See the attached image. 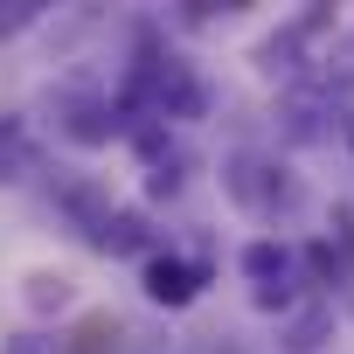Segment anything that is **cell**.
<instances>
[{"mask_svg": "<svg viewBox=\"0 0 354 354\" xmlns=\"http://www.w3.org/2000/svg\"><path fill=\"white\" fill-rule=\"evenodd\" d=\"M243 278H250V306H264V313H285L292 299H299V257L285 250V243H271V236H257V243H243Z\"/></svg>", "mask_w": 354, "mask_h": 354, "instance_id": "obj_1", "label": "cell"}, {"mask_svg": "<svg viewBox=\"0 0 354 354\" xmlns=\"http://www.w3.org/2000/svg\"><path fill=\"white\" fill-rule=\"evenodd\" d=\"M202 285H209V264H202V257H174V250H153V257L139 264V292H146L153 306H167V313L195 306V299H202Z\"/></svg>", "mask_w": 354, "mask_h": 354, "instance_id": "obj_2", "label": "cell"}, {"mask_svg": "<svg viewBox=\"0 0 354 354\" xmlns=\"http://www.w3.org/2000/svg\"><path fill=\"white\" fill-rule=\"evenodd\" d=\"M223 181H230V195H236L243 209H257V216H278V209H292V181H285V167H271L264 153H236Z\"/></svg>", "mask_w": 354, "mask_h": 354, "instance_id": "obj_3", "label": "cell"}, {"mask_svg": "<svg viewBox=\"0 0 354 354\" xmlns=\"http://www.w3.org/2000/svg\"><path fill=\"white\" fill-rule=\"evenodd\" d=\"M56 111H63V132L77 146H104L118 132V97H104V91H63Z\"/></svg>", "mask_w": 354, "mask_h": 354, "instance_id": "obj_4", "label": "cell"}, {"mask_svg": "<svg viewBox=\"0 0 354 354\" xmlns=\"http://www.w3.org/2000/svg\"><path fill=\"white\" fill-rule=\"evenodd\" d=\"M139 160H146V188L153 195H174L188 181V146L174 139L167 125H139Z\"/></svg>", "mask_w": 354, "mask_h": 354, "instance_id": "obj_5", "label": "cell"}, {"mask_svg": "<svg viewBox=\"0 0 354 354\" xmlns=\"http://www.w3.org/2000/svg\"><path fill=\"white\" fill-rule=\"evenodd\" d=\"M97 250H111V257L146 250V223H139L132 209H111V216H104V230H97ZM146 257H153V250H146Z\"/></svg>", "mask_w": 354, "mask_h": 354, "instance_id": "obj_6", "label": "cell"}, {"mask_svg": "<svg viewBox=\"0 0 354 354\" xmlns=\"http://www.w3.org/2000/svg\"><path fill=\"white\" fill-rule=\"evenodd\" d=\"M326 333H333V306H306V313L285 326V347H292V354H319Z\"/></svg>", "mask_w": 354, "mask_h": 354, "instance_id": "obj_7", "label": "cell"}, {"mask_svg": "<svg viewBox=\"0 0 354 354\" xmlns=\"http://www.w3.org/2000/svg\"><path fill=\"white\" fill-rule=\"evenodd\" d=\"M35 160V139H28V125L21 118H0V181H15V174Z\"/></svg>", "mask_w": 354, "mask_h": 354, "instance_id": "obj_8", "label": "cell"}, {"mask_svg": "<svg viewBox=\"0 0 354 354\" xmlns=\"http://www.w3.org/2000/svg\"><path fill=\"white\" fill-rule=\"evenodd\" d=\"M28 306H35V313H49V306L63 313V306H70V278H63V271H35V278H28Z\"/></svg>", "mask_w": 354, "mask_h": 354, "instance_id": "obj_9", "label": "cell"}, {"mask_svg": "<svg viewBox=\"0 0 354 354\" xmlns=\"http://www.w3.org/2000/svg\"><path fill=\"white\" fill-rule=\"evenodd\" d=\"M8 354H56V340H35V333H21V340H8Z\"/></svg>", "mask_w": 354, "mask_h": 354, "instance_id": "obj_10", "label": "cell"}, {"mask_svg": "<svg viewBox=\"0 0 354 354\" xmlns=\"http://www.w3.org/2000/svg\"><path fill=\"white\" fill-rule=\"evenodd\" d=\"M340 125H347V153H354V111H347V118H340Z\"/></svg>", "mask_w": 354, "mask_h": 354, "instance_id": "obj_11", "label": "cell"}]
</instances>
